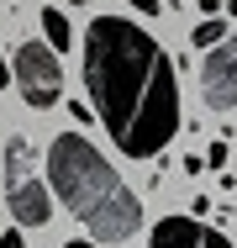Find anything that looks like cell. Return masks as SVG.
Listing matches in <instances>:
<instances>
[{"label": "cell", "mask_w": 237, "mask_h": 248, "mask_svg": "<svg viewBox=\"0 0 237 248\" xmlns=\"http://www.w3.org/2000/svg\"><path fill=\"white\" fill-rule=\"evenodd\" d=\"M5 206H11L16 227H47L53 222V190H47V180H37V174L5 185Z\"/></svg>", "instance_id": "obj_6"}, {"label": "cell", "mask_w": 237, "mask_h": 248, "mask_svg": "<svg viewBox=\"0 0 237 248\" xmlns=\"http://www.w3.org/2000/svg\"><path fill=\"white\" fill-rule=\"evenodd\" d=\"M0 248H27V238H21V227H11V232H0Z\"/></svg>", "instance_id": "obj_12"}, {"label": "cell", "mask_w": 237, "mask_h": 248, "mask_svg": "<svg viewBox=\"0 0 237 248\" xmlns=\"http://www.w3.org/2000/svg\"><path fill=\"white\" fill-rule=\"evenodd\" d=\"M227 32H232V27H227L222 16H206V21L195 27V37H190V43H195V48H216V43H222Z\"/></svg>", "instance_id": "obj_8"}, {"label": "cell", "mask_w": 237, "mask_h": 248, "mask_svg": "<svg viewBox=\"0 0 237 248\" xmlns=\"http://www.w3.org/2000/svg\"><path fill=\"white\" fill-rule=\"evenodd\" d=\"M200 100L211 111H237V32H227L200 58Z\"/></svg>", "instance_id": "obj_4"}, {"label": "cell", "mask_w": 237, "mask_h": 248, "mask_svg": "<svg viewBox=\"0 0 237 248\" xmlns=\"http://www.w3.org/2000/svg\"><path fill=\"white\" fill-rule=\"evenodd\" d=\"M5 79H11V69H5V53H0V90H5Z\"/></svg>", "instance_id": "obj_15"}, {"label": "cell", "mask_w": 237, "mask_h": 248, "mask_svg": "<svg viewBox=\"0 0 237 248\" xmlns=\"http://www.w3.org/2000/svg\"><path fill=\"white\" fill-rule=\"evenodd\" d=\"M63 248H95V243H90V238H69Z\"/></svg>", "instance_id": "obj_14"}, {"label": "cell", "mask_w": 237, "mask_h": 248, "mask_svg": "<svg viewBox=\"0 0 237 248\" xmlns=\"http://www.w3.org/2000/svg\"><path fill=\"white\" fill-rule=\"evenodd\" d=\"M47 190L90 232V243H127L142 232V201L116 174V164L85 132H58L47 148Z\"/></svg>", "instance_id": "obj_2"}, {"label": "cell", "mask_w": 237, "mask_h": 248, "mask_svg": "<svg viewBox=\"0 0 237 248\" xmlns=\"http://www.w3.org/2000/svg\"><path fill=\"white\" fill-rule=\"evenodd\" d=\"M43 43L53 53H63L69 43H74V27H69V16H63L58 5H43Z\"/></svg>", "instance_id": "obj_7"}, {"label": "cell", "mask_w": 237, "mask_h": 248, "mask_svg": "<svg viewBox=\"0 0 237 248\" xmlns=\"http://www.w3.org/2000/svg\"><path fill=\"white\" fill-rule=\"evenodd\" d=\"M227 158H232V153H227V143H211V148H206V164H211V169H222Z\"/></svg>", "instance_id": "obj_11"}, {"label": "cell", "mask_w": 237, "mask_h": 248, "mask_svg": "<svg viewBox=\"0 0 237 248\" xmlns=\"http://www.w3.org/2000/svg\"><path fill=\"white\" fill-rule=\"evenodd\" d=\"M222 11H227V16H232V21H237V0H227V5H222Z\"/></svg>", "instance_id": "obj_16"}, {"label": "cell", "mask_w": 237, "mask_h": 248, "mask_svg": "<svg viewBox=\"0 0 237 248\" xmlns=\"http://www.w3.org/2000/svg\"><path fill=\"white\" fill-rule=\"evenodd\" d=\"M222 5H227V0H200V11H206V16H222Z\"/></svg>", "instance_id": "obj_13"}, {"label": "cell", "mask_w": 237, "mask_h": 248, "mask_svg": "<svg viewBox=\"0 0 237 248\" xmlns=\"http://www.w3.org/2000/svg\"><path fill=\"white\" fill-rule=\"evenodd\" d=\"M11 79H16V90H21V100L32 111H53L63 100V58L47 48V43H16V53H11Z\"/></svg>", "instance_id": "obj_3"}, {"label": "cell", "mask_w": 237, "mask_h": 248, "mask_svg": "<svg viewBox=\"0 0 237 248\" xmlns=\"http://www.w3.org/2000/svg\"><path fill=\"white\" fill-rule=\"evenodd\" d=\"M148 248H232V238L195 217H158L148 232Z\"/></svg>", "instance_id": "obj_5"}, {"label": "cell", "mask_w": 237, "mask_h": 248, "mask_svg": "<svg viewBox=\"0 0 237 248\" xmlns=\"http://www.w3.org/2000/svg\"><path fill=\"white\" fill-rule=\"evenodd\" d=\"M69 5H95V0H69Z\"/></svg>", "instance_id": "obj_17"}, {"label": "cell", "mask_w": 237, "mask_h": 248, "mask_svg": "<svg viewBox=\"0 0 237 248\" xmlns=\"http://www.w3.org/2000/svg\"><path fill=\"white\" fill-rule=\"evenodd\" d=\"M69 116L79 122V127H90L95 122V111H90V100H69Z\"/></svg>", "instance_id": "obj_9"}, {"label": "cell", "mask_w": 237, "mask_h": 248, "mask_svg": "<svg viewBox=\"0 0 237 248\" xmlns=\"http://www.w3.org/2000/svg\"><path fill=\"white\" fill-rule=\"evenodd\" d=\"M79 74L90 90V111L111 132L116 153L158 158L174 143L179 111V69L158 48L153 32L132 27V16H95L79 48Z\"/></svg>", "instance_id": "obj_1"}, {"label": "cell", "mask_w": 237, "mask_h": 248, "mask_svg": "<svg viewBox=\"0 0 237 248\" xmlns=\"http://www.w3.org/2000/svg\"><path fill=\"white\" fill-rule=\"evenodd\" d=\"M121 5H132L137 16H158V11H163V0H121Z\"/></svg>", "instance_id": "obj_10"}]
</instances>
